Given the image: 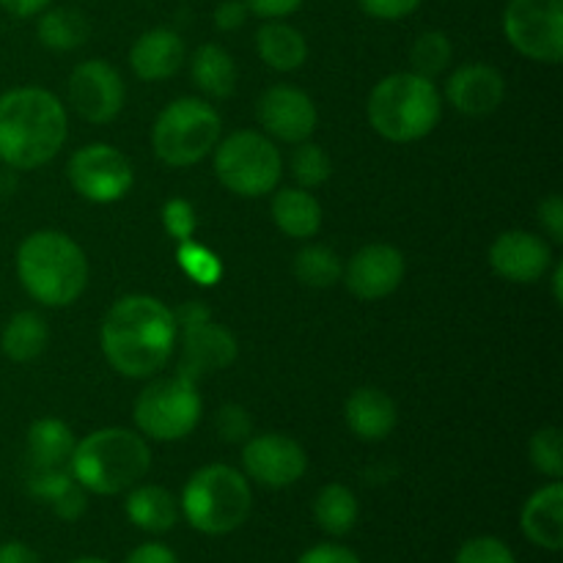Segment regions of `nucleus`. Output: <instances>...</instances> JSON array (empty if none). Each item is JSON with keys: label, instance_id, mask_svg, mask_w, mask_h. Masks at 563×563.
Instances as JSON below:
<instances>
[{"label": "nucleus", "instance_id": "39448f33", "mask_svg": "<svg viewBox=\"0 0 563 563\" xmlns=\"http://www.w3.org/2000/svg\"><path fill=\"white\" fill-rule=\"evenodd\" d=\"M366 110L377 135L394 143H412L438 126L443 99L429 77L396 71L374 86Z\"/></svg>", "mask_w": 563, "mask_h": 563}, {"label": "nucleus", "instance_id": "5701e85b", "mask_svg": "<svg viewBox=\"0 0 563 563\" xmlns=\"http://www.w3.org/2000/svg\"><path fill=\"white\" fill-rule=\"evenodd\" d=\"M126 517L135 528L146 533H165L179 522V500L157 484L135 487L126 495Z\"/></svg>", "mask_w": 563, "mask_h": 563}, {"label": "nucleus", "instance_id": "1a4fd4ad", "mask_svg": "<svg viewBox=\"0 0 563 563\" xmlns=\"http://www.w3.org/2000/svg\"><path fill=\"white\" fill-rule=\"evenodd\" d=\"M201 410L196 383L176 374L141 390L135 401V423L154 440H181L198 427Z\"/></svg>", "mask_w": 563, "mask_h": 563}, {"label": "nucleus", "instance_id": "2f4dec72", "mask_svg": "<svg viewBox=\"0 0 563 563\" xmlns=\"http://www.w3.org/2000/svg\"><path fill=\"white\" fill-rule=\"evenodd\" d=\"M333 174V163H330L328 152L317 143H297L295 154H291V176L300 181V187H319L330 179Z\"/></svg>", "mask_w": 563, "mask_h": 563}, {"label": "nucleus", "instance_id": "412c9836", "mask_svg": "<svg viewBox=\"0 0 563 563\" xmlns=\"http://www.w3.org/2000/svg\"><path fill=\"white\" fill-rule=\"evenodd\" d=\"M344 416L357 438L374 443V440H383L394 432L399 412H396L394 399L379 388H357L346 399Z\"/></svg>", "mask_w": 563, "mask_h": 563}, {"label": "nucleus", "instance_id": "0eeeda50", "mask_svg": "<svg viewBox=\"0 0 563 563\" xmlns=\"http://www.w3.org/2000/svg\"><path fill=\"white\" fill-rule=\"evenodd\" d=\"M220 130L223 121L212 104L196 97H181L154 121V154L170 168H187L201 163L218 146Z\"/></svg>", "mask_w": 563, "mask_h": 563}, {"label": "nucleus", "instance_id": "f8f14e48", "mask_svg": "<svg viewBox=\"0 0 563 563\" xmlns=\"http://www.w3.org/2000/svg\"><path fill=\"white\" fill-rule=\"evenodd\" d=\"M126 99V88L115 66L108 60H82L69 77V102L77 115L91 124H108L121 113Z\"/></svg>", "mask_w": 563, "mask_h": 563}, {"label": "nucleus", "instance_id": "f03ea898", "mask_svg": "<svg viewBox=\"0 0 563 563\" xmlns=\"http://www.w3.org/2000/svg\"><path fill=\"white\" fill-rule=\"evenodd\" d=\"M69 132L58 97L36 86L11 88L0 97V163L14 170L47 165Z\"/></svg>", "mask_w": 563, "mask_h": 563}, {"label": "nucleus", "instance_id": "423d86ee", "mask_svg": "<svg viewBox=\"0 0 563 563\" xmlns=\"http://www.w3.org/2000/svg\"><path fill=\"white\" fill-rule=\"evenodd\" d=\"M253 493L247 478L229 465H207L190 476L179 511L198 533L225 537L251 517Z\"/></svg>", "mask_w": 563, "mask_h": 563}, {"label": "nucleus", "instance_id": "58836bf2", "mask_svg": "<svg viewBox=\"0 0 563 563\" xmlns=\"http://www.w3.org/2000/svg\"><path fill=\"white\" fill-rule=\"evenodd\" d=\"M421 3L423 0H357V5H361L368 16H374V20H388V22L405 20V16H410L412 11H418V5Z\"/></svg>", "mask_w": 563, "mask_h": 563}, {"label": "nucleus", "instance_id": "9b49d317", "mask_svg": "<svg viewBox=\"0 0 563 563\" xmlns=\"http://www.w3.org/2000/svg\"><path fill=\"white\" fill-rule=\"evenodd\" d=\"M69 181L82 198L93 203H113L132 190V163L110 143H91L69 159Z\"/></svg>", "mask_w": 563, "mask_h": 563}, {"label": "nucleus", "instance_id": "79ce46f5", "mask_svg": "<svg viewBox=\"0 0 563 563\" xmlns=\"http://www.w3.org/2000/svg\"><path fill=\"white\" fill-rule=\"evenodd\" d=\"M539 223L553 236V242H563V201L559 192H553V196L539 203Z\"/></svg>", "mask_w": 563, "mask_h": 563}, {"label": "nucleus", "instance_id": "c03bdc74", "mask_svg": "<svg viewBox=\"0 0 563 563\" xmlns=\"http://www.w3.org/2000/svg\"><path fill=\"white\" fill-rule=\"evenodd\" d=\"M245 5L262 20H284L300 9L302 0H245Z\"/></svg>", "mask_w": 563, "mask_h": 563}, {"label": "nucleus", "instance_id": "f257e3e1", "mask_svg": "<svg viewBox=\"0 0 563 563\" xmlns=\"http://www.w3.org/2000/svg\"><path fill=\"white\" fill-rule=\"evenodd\" d=\"M179 328L157 297L130 295L113 302L102 322V352L110 366L132 379L157 374L174 355Z\"/></svg>", "mask_w": 563, "mask_h": 563}, {"label": "nucleus", "instance_id": "72a5a7b5", "mask_svg": "<svg viewBox=\"0 0 563 563\" xmlns=\"http://www.w3.org/2000/svg\"><path fill=\"white\" fill-rule=\"evenodd\" d=\"M531 462L539 473L550 478L563 476V440L561 429L544 427L531 438Z\"/></svg>", "mask_w": 563, "mask_h": 563}, {"label": "nucleus", "instance_id": "9d476101", "mask_svg": "<svg viewBox=\"0 0 563 563\" xmlns=\"http://www.w3.org/2000/svg\"><path fill=\"white\" fill-rule=\"evenodd\" d=\"M504 33L511 47L539 64L563 58V0H509Z\"/></svg>", "mask_w": 563, "mask_h": 563}, {"label": "nucleus", "instance_id": "6e6552de", "mask_svg": "<svg viewBox=\"0 0 563 563\" xmlns=\"http://www.w3.org/2000/svg\"><path fill=\"white\" fill-rule=\"evenodd\" d=\"M214 174L223 181L225 190L242 198H258L278 187L284 163L267 135L242 130L214 146Z\"/></svg>", "mask_w": 563, "mask_h": 563}, {"label": "nucleus", "instance_id": "cd10ccee", "mask_svg": "<svg viewBox=\"0 0 563 563\" xmlns=\"http://www.w3.org/2000/svg\"><path fill=\"white\" fill-rule=\"evenodd\" d=\"M88 33H91V25H88L86 14L77 9H69V5L44 9L38 14V42L47 49H55V53H69V49L82 47L88 42Z\"/></svg>", "mask_w": 563, "mask_h": 563}, {"label": "nucleus", "instance_id": "b1692460", "mask_svg": "<svg viewBox=\"0 0 563 563\" xmlns=\"http://www.w3.org/2000/svg\"><path fill=\"white\" fill-rule=\"evenodd\" d=\"M273 220L291 240H311L322 229V207L306 187H286L273 198Z\"/></svg>", "mask_w": 563, "mask_h": 563}, {"label": "nucleus", "instance_id": "7c9ffc66", "mask_svg": "<svg viewBox=\"0 0 563 563\" xmlns=\"http://www.w3.org/2000/svg\"><path fill=\"white\" fill-rule=\"evenodd\" d=\"M451 55H454V44L443 31H423L410 47L412 71L432 80L451 64Z\"/></svg>", "mask_w": 563, "mask_h": 563}, {"label": "nucleus", "instance_id": "8fccbe9b", "mask_svg": "<svg viewBox=\"0 0 563 563\" xmlns=\"http://www.w3.org/2000/svg\"><path fill=\"white\" fill-rule=\"evenodd\" d=\"M71 563H110V561H102V559H80V561H71Z\"/></svg>", "mask_w": 563, "mask_h": 563}, {"label": "nucleus", "instance_id": "7ed1b4c3", "mask_svg": "<svg viewBox=\"0 0 563 563\" xmlns=\"http://www.w3.org/2000/svg\"><path fill=\"white\" fill-rule=\"evenodd\" d=\"M16 275L33 300L64 308L86 289L88 262L71 236L60 231H36L25 236L16 251Z\"/></svg>", "mask_w": 563, "mask_h": 563}, {"label": "nucleus", "instance_id": "e433bc0d", "mask_svg": "<svg viewBox=\"0 0 563 563\" xmlns=\"http://www.w3.org/2000/svg\"><path fill=\"white\" fill-rule=\"evenodd\" d=\"M163 225L176 242L192 240V234H196V225H198L192 203L185 201V198H170V201L163 207Z\"/></svg>", "mask_w": 563, "mask_h": 563}, {"label": "nucleus", "instance_id": "473e14b6", "mask_svg": "<svg viewBox=\"0 0 563 563\" xmlns=\"http://www.w3.org/2000/svg\"><path fill=\"white\" fill-rule=\"evenodd\" d=\"M176 256H179L181 269H185L192 280H198V284L203 286H214L220 280V275H223V264H220V258L192 240L179 242Z\"/></svg>", "mask_w": 563, "mask_h": 563}, {"label": "nucleus", "instance_id": "dca6fc26", "mask_svg": "<svg viewBox=\"0 0 563 563\" xmlns=\"http://www.w3.org/2000/svg\"><path fill=\"white\" fill-rule=\"evenodd\" d=\"M489 264L511 284H533L553 264V251L531 231H506L489 247Z\"/></svg>", "mask_w": 563, "mask_h": 563}, {"label": "nucleus", "instance_id": "ddd939ff", "mask_svg": "<svg viewBox=\"0 0 563 563\" xmlns=\"http://www.w3.org/2000/svg\"><path fill=\"white\" fill-rule=\"evenodd\" d=\"M242 465L247 476L262 487L284 489L306 476L308 456L289 434H258V438H247Z\"/></svg>", "mask_w": 563, "mask_h": 563}, {"label": "nucleus", "instance_id": "37998d69", "mask_svg": "<svg viewBox=\"0 0 563 563\" xmlns=\"http://www.w3.org/2000/svg\"><path fill=\"white\" fill-rule=\"evenodd\" d=\"M297 563H363L352 550L341 548V544H317V548L306 550Z\"/></svg>", "mask_w": 563, "mask_h": 563}, {"label": "nucleus", "instance_id": "4c0bfd02", "mask_svg": "<svg viewBox=\"0 0 563 563\" xmlns=\"http://www.w3.org/2000/svg\"><path fill=\"white\" fill-rule=\"evenodd\" d=\"M218 432L225 443H245L253 432V421L245 407L225 405L218 410Z\"/></svg>", "mask_w": 563, "mask_h": 563}, {"label": "nucleus", "instance_id": "a19ab883", "mask_svg": "<svg viewBox=\"0 0 563 563\" xmlns=\"http://www.w3.org/2000/svg\"><path fill=\"white\" fill-rule=\"evenodd\" d=\"M49 506H53V511L60 517V520H69V522L77 520V517L86 515V506H88L86 489L75 482L58 500H53Z\"/></svg>", "mask_w": 563, "mask_h": 563}, {"label": "nucleus", "instance_id": "c9c22d12", "mask_svg": "<svg viewBox=\"0 0 563 563\" xmlns=\"http://www.w3.org/2000/svg\"><path fill=\"white\" fill-rule=\"evenodd\" d=\"M454 563H517L515 553L506 542L495 537H476L467 539L460 550H456Z\"/></svg>", "mask_w": 563, "mask_h": 563}, {"label": "nucleus", "instance_id": "aec40b11", "mask_svg": "<svg viewBox=\"0 0 563 563\" xmlns=\"http://www.w3.org/2000/svg\"><path fill=\"white\" fill-rule=\"evenodd\" d=\"M520 526L528 542L548 550V553H559L563 544V487L559 478L548 484V487L537 489L526 500Z\"/></svg>", "mask_w": 563, "mask_h": 563}, {"label": "nucleus", "instance_id": "ea45409f", "mask_svg": "<svg viewBox=\"0 0 563 563\" xmlns=\"http://www.w3.org/2000/svg\"><path fill=\"white\" fill-rule=\"evenodd\" d=\"M247 16H251V9L245 5V0H220L212 20L220 31H236V27L245 25Z\"/></svg>", "mask_w": 563, "mask_h": 563}, {"label": "nucleus", "instance_id": "2eb2a0df", "mask_svg": "<svg viewBox=\"0 0 563 563\" xmlns=\"http://www.w3.org/2000/svg\"><path fill=\"white\" fill-rule=\"evenodd\" d=\"M405 256L394 245H366L346 264V286L361 300H383L405 280Z\"/></svg>", "mask_w": 563, "mask_h": 563}, {"label": "nucleus", "instance_id": "49530a36", "mask_svg": "<svg viewBox=\"0 0 563 563\" xmlns=\"http://www.w3.org/2000/svg\"><path fill=\"white\" fill-rule=\"evenodd\" d=\"M49 3L53 0H0V9L16 20H27V16H36L44 9H49Z\"/></svg>", "mask_w": 563, "mask_h": 563}, {"label": "nucleus", "instance_id": "a878e982", "mask_svg": "<svg viewBox=\"0 0 563 563\" xmlns=\"http://www.w3.org/2000/svg\"><path fill=\"white\" fill-rule=\"evenodd\" d=\"M192 82L207 97L225 99L236 88V64L220 44H201L190 58Z\"/></svg>", "mask_w": 563, "mask_h": 563}, {"label": "nucleus", "instance_id": "a211bd4d", "mask_svg": "<svg viewBox=\"0 0 563 563\" xmlns=\"http://www.w3.org/2000/svg\"><path fill=\"white\" fill-rule=\"evenodd\" d=\"M506 82L495 66L465 64L445 82V97L460 113L489 115L504 104Z\"/></svg>", "mask_w": 563, "mask_h": 563}, {"label": "nucleus", "instance_id": "a18cd8bd", "mask_svg": "<svg viewBox=\"0 0 563 563\" xmlns=\"http://www.w3.org/2000/svg\"><path fill=\"white\" fill-rule=\"evenodd\" d=\"M124 563H179V559H176L174 550L165 548V544L146 542V544H141V548L132 550V553L126 555Z\"/></svg>", "mask_w": 563, "mask_h": 563}, {"label": "nucleus", "instance_id": "de8ad7c7", "mask_svg": "<svg viewBox=\"0 0 563 563\" xmlns=\"http://www.w3.org/2000/svg\"><path fill=\"white\" fill-rule=\"evenodd\" d=\"M0 563H42L36 550H31L22 542L0 544Z\"/></svg>", "mask_w": 563, "mask_h": 563}, {"label": "nucleus", "instance_id": "393cba45", "mask_svg": "<svg viewBox=\"0 0 563 563\" xmlns=\"http://www.w3.org/2000/svg\"><path fill=\"white\" fill-rule=\"evenodd\" d=\"M77 440L58 418H38L27 429V460L31 467H69Z\"/></svg>", "mask_w": 563, "mask_h": 563}, {"label": "nucleus", "instance_id": "f704fd0d", "mask_svg": "<svg viewBox=\"0 0 563 563\" xmlns=\"http://www.w3.org/2000/svg\"><path fill=\"white\" fill-rule=\"evenodd\" d=\"M25 484L33 498L44 500V504H53V500H58L75 484V476L66 467H31Z\"/></svg>", "mask_w": 563, "mask_h": 563}, {"label": "nucleus", "instance_id": "bb28decb", "mask_svg": "<svg viewBox=\"0 0 563 563\" xmlns=\"http://www.w3.org/2000/svg\"><path fill=\"white\" fill-rule=\"evenodd\" d=\"M49 330L44 317L36 311H20L9 319L0 335V350L9 361L14 363H31L47 350Z\"/></svg>", "mask_w": 563, "mask_h": 563}, {"label": "nucleus", "instance_id": "4be33fe9", "mask_svg": "<svg viewBox=\"0 0 563 563\" xmlns=\"http://www.w3.org/2000/svg\"><path fill=\"white\" fill-rule=\"evenodd\" d=\"M256 53L269 69L295 71L306 64L308 42L289 22L264 20V25L256 31Z\"/></svg>", "mask_w": 563, "mask_h": 563}, {"label": "nucleus", "instance_id": "09e8293b", "mask_svg": "<svg viewBox=\"0 0 563 563\" xmlns=\"http://www.w3.org/2000/svg\"><path fill=\"white\" fill-rule=\"evenodd\" d=\"M561 280H563V267L555 264V273H553V286H555V300L561 302Z\"/></svg>", "mask_w": 563, "mask_h": 563}, {"label": "nucleus", "instance_id": "c756f323", "mask_svg": "<svg viewBox=\"0 0 563 563\" xmlns=\"http://www.w3.org/2000/svg\"><path fill=\"white\" fill-rule=\"evenodd\" d=\"M295 275L302 286L311 289H330L344 275L339 253L328 245H308L295 256Z\"/></svg>", "mask_w": 563, "mask_h": 563}, {"label": "nucleus", "instance_id": "c85d7f7f", "mask_svg": "<svg viewBox=\"0 0 563 563\" xmlns=\"http://www.w3.org/2000/svg\"><path fill=\"white\" fill-rule=\"evenodd\" d=\"M361 506H357L355 493L344 484H328L319 489L317 500H313V520L330 537H344L355 528Z\"/></svg>", "mask_w": 563, "mask_h": 563}, {"label": "nucleus", "instance_id": "6ab92c4d", "mask_svg": "<svg viewBox=\"0 0 563 563\" xmlns=\"http://www.w3.org/2000/svg\"><path fill=\"white\" fill-rule=\"evenodd\" d=\"M185 42L170 27H152V31L141 33L137 42L130 49V64L141 80L157 82L168 80L185 64Z\"/></svg>", "mask_w": 563, "mask_h": 563}, {"label": "nucleus", "instance_id": "20e7f679", "mask_svg": "<svg viewBox=\"0 0 563 563\" xmlns=\"http://www.w3.org/2000/svg\"><path fill=\"white\" fill-rule=\"evenodd\" d=\"M152 467L146 440L132 429L108 427L91 432L75 445L69 471L86 493L119 495L132 489Z\"/></svg>", "mask_w": 563, "mask_h": 563}, {"label": "nucleus", "instance_id": "4468645a", "mask_svg": "<svg viewBox=\"0 0 563 563\" xmlns=\"http://www.w3.org/2000/svg\"><path fill=\"white\" fill-rule=\"evenodd\" d=\"M258 124L284 143H302L317 130V104L295 86H273L258 97Z\"/></svg>", "mask_w": 563, "mask_h": 563}, {"label": "nucleus", "instance_id": "f3484780", "mask_svg": "<svg viewBox=\"0 0 563 563\" xmlns=\"http://www.w3.org/2000/svg\"><path fill=\"white\" fill-rule=\"evenodd\" d=\"M181 333V363L179 374L185 379L198 383L207 372H220L229 363L236 361V339L212 319L192 328L179 330Z\"/></svg>", "mask_w": 563, "mask_h": 563}]
</instances>
